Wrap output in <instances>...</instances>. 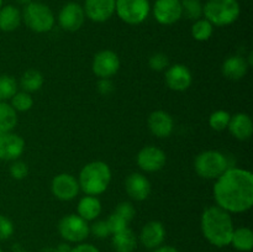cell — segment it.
I'll use <instances>...</instances> for the list:
<instances>
[{
  "mask_svg": "<svg viewBox=\"0 0 253 252\" xmlns=\"http://www.w3.org/2000/svg\"><path fill=\"white\" fill-rule=\"evenodd\" d=\"M212 192L217 207L230 214L247 211L253 205V174L247 169L230 167L217 178Z\"/></svg>",
  "mask_w": 253,
  "mask_h": 252,
  "instance_id": "1",
  "label": "cell"
},
{
  "mask_svg": "<svg viewBox=\"0 0 253 252\" xmlns=\"http://www.w3.org/2000/svg\"><path fill=\"white\" fill-rule=\"evenodd\" d=\"M202 232L205 239L216 247L229 246L234 232V222L230 212L217 205L208 207L200 220Z\"/></svg>",
  "mask_w": 253,
  "mask_h": 252,
  "instance_id": "2",
  "label": "cell"
},
{
  "mask_svg": "<svg viewBox=\"0 0 253 252\" xmlns=\"http://www.w3.org/2000/svg\"><path fill=\"white\" fill-rule=\"evenodd\" d=\"M111 182V169L103 161H93L82 168L78 183L85 195H100L108 189Z\"/></svg>",
  "mask_w": 253,
  "mask_h": 252,
  "instance_id": "3",
  "label": "cell"
},
{
  "mask_svg": "<svg viewBox=\"0 0 253 252\" xmlns=\"http://www.w3.org/2000/svg\"><path fill=\"white\" fill-rule=\"evenodd\" d=\"M240 4L237 0H208L203 5V15L212 26H227L239 19Z\"/></svg>",
  "mask_w": 253,
  "mask_h": 252,
  "instance_id": "4",
  "label": "cell"
},
{
  "mask_svg": "<svg viewBox=\"0 0 253 252\" xmlns=\"http://www.w3.org/2000/svg\"><path fill=\"white\" fill-rule=\"evenodd\" d=\"M21 17L25 25L37 34L51 31L56 22L53 11L49 9V6L39 1H31L25 5Z\"/></svg>",
  "mask_w": 253,
  "mask_h": 252,
  "instance_id": "5",
  "label": "cell"
},
{
  "mask_svg": "<svg viewBox=\"0 0 253 252\" xmlns=\"http://www.w3.org/2000/svg\"><path fill=\"white\" fill-rule=\"evenodd\" d=\"M229 168V158L219 151H204L194 161L195 172L204 179H217Z\"/></svg>",
  "mask_w": 253,
  "mask_h": 252,
  "instance_id": "6",
  "label": "cell"
},
{
  "mask_svg": "<svg viewBox=\"0 0 253 252\" xmlns=\"http://www.w3.org/2000/svg\"><path fill=\"white\" fill-rule=\"evenodd\" d=\"M58 231L62 239L71 244H81L90 234V227L86 220L78 214L66 215L58 224Z\"/></svg>",
  "mask_w": 253,
  "mask_h": 252,
  "instance_id": "7",
  "label": "cell"
},
{
  "mask_svg": "<svg viewBox=\"0 0 253 252\" xmlns=\"http://www.w3.org/2000/svg\"><path fill=\"white\" fill-rule=\"evenodd\" d=\"M151 11L148 0H116L115 12L128 25L142 24Z\"/></svg>",
  "mask_w": 253,
  "mask_h": 252,
  "instance_id": "8",
  "label": "cell"
},
{
  "mask_svg": "<svg viewBox=\"0 0 253 252\" xmlns=\"http://www.w3.org/2000/svg\"><path fill=\"white\" fill-rule=\"evenodd\" d=\"M91 69H93V73L99 77V79L111 78L120 69V59L114 51L104 49L94 56Z\"/></svg>",
  "mask_w": 253,
  "mask_h": 252,
  "instance_id": "9",
  "label": "cell"
},
{
  "mask_svg": "<svg viewBox=\"0 0 253 252\" xmlns=\"http://www.w3.org/2000/svg\"><path fill=\"white\" fill-rule=\"evenodd\" d=\"M79 183L74 175L69 173H61L52 179L51 192L57 199L62 202H69L78 195Z\"/></svg>",
  "mask_w": 253,
  "mask_h": 252,
  "instance_id": "10",
  "label": "cell"
},
{
  "mask_svg": "<svg viewBox=\"0 0 253 252\" xmlns=\"http://www.w3.org/2000/svg\"><path fill=\"white\" fill-rule=\"evenodd\" d=\"M137 166L142 170L148 173L157 172L165 167L167 156L162 148L157 146H146L137 153Z\"/></svg>",
  "mask_w": 253,
  "mask_h": 252,
  "instance_id": "11",
  "label": "cell"
},
{
  "mask_svg": "<svg viewBox=\"0 0 253 252\" xmlns=\"http://www.w3.org/2000/svg\"><path fill=\"white\" fill-rule=\"evenodd\" d=\"M85 21L84 9L77 2H68L58 14V24L63 30L69 32L78 31Z\"/></svg>",
  "mask_w": 253,
  "mask_h": 252,
  "instance_id": "12",
  "label": "cell"
},
{
  "mask_svg": "<svg viewBox=\"0 0 253 252\" xmlns=\"http://www.w3.org/2000/svg\"><path fill=\"white\" fill-rule=\"evenodd\" d=\"M153 16L161 25H173L182 17L180 0H156Z\"/></svg>",
  "mask_w": 253,
  "mask_h": 252,
  "instance_id": "13",
  "label": "cell"
},
{
  "mask_svg": "<svg viewBox=\"0 0 253 252\" xmlns=\"http://www.w3.org/2000/svg\"><path fill=\"white\" fill-rule=\"evenodd\" d=\"M116 0H85L84 12L94 22H105L115 14Z\"/></svg>",
  "mask_w": 253,
  "mask_h": 252,
  "instance_id": "14",
  "label": "cell"
},
{
  "mask_svg": "<svg viewBox=\"0 0 253 252\" xmlns=\"http://www.w3.org/2000/svg\"><path fill=\"white\" fill-rule=\"evenodd\" d=\"M166 83L174 91H184L192 85V72L184 64H173L166 71Z\"/></svg>",
  "mask_w": 253,
  "mask_h": 252,
  "instance_id": "15",
  "label": "cell"
},
{
  "mask_svg": "<svg viewBox=\"0 0 253 252\" xmlns=\"http://www.w3.org/2000/svg\"><path fill=\"white\" fill-rule=\"evenodd\" d=\"M25 151V141L14 132H5L0 137V160L16 161Z\"/></svg>",
  "mask_w": 253,
  "mask_h": 252,
  "instance_id": "16",
  "label": "cell"
},
{
  "mask_svg": "<svg viewBox=\"0 0 253 252\" xmlns=\"http://www.w3.org/2000/svg\"><path fill=\"white\" fill-rule=\"evenodd\" d=\"M125 189L128 197L136 202L146 200L151 194V183L142 173H131L125 180Z\"/></svg>",
  "mask_w": 253,
  "mask_h": 252,
  "instance_id": "17",
  "label": "cell"
},
{
  "mask_svg": "<svg viewBox=\"0 0 253 252\" xmlns=\"http://www.w3.org/2000/svg\"><path fill=\"white\" fill-rule=\"evenodd\" d=\"M165 225L161 221H156V220L147 222L140 232V242L146 249L155 250L157 247L162 246V244L165 242Z\"/></svg>",
  "mask_w": 253,
  "mask_h": 252,
  "instance_id": "18",
  "label": "cell"
},
{
  "mask_svg": "<svg viewBox=\"0 0 253 252\" xmlns=\"http://www.w3.org/2000/svg\"><path fill=\"white\" fill-rule=\"evenodd\" d=\"M148 128L155 136L165 138L170 136L174 128V121L168 113L163 110H156L150 114L147 120Z\"/></svg>",
  "mask_w": 253,
  "mask_h": 252,
  "instance_id": "19",
  "label": "cell"
},
{
  "mask_svg": "<svg viewBox=\"0 0 253 252\" xmlns=\"http://www.w3.org/2000/svg\"><path fill=\"white\" fill-rule=\"evenodd\" d=\"M227 128L235 138L240 141H246L251 138L253 133L252 119L247 114L237 113L231 116Z\"/></svg>",
  "mask_w": 253,
  "mask_h": 252,
  "instance_id": "20",
  "label": "cell"
},
{
  "mask_svg": "<svg viewBox=\"0 0 253 252\" xmlns=\"http://www.w3.org/2000/svg\"><path fill=\"white\" fill-rule=\"evenodd\" d=\"M249 62L242 56H230L222 64V74L227 79L239 81L247 74L249 71Z\"/></svg>",
  "mask_w": 253,
  "mask_h": 252,
  "instance_id": "21",
  "label": "cell"
},
{
  "mask_svg": "<svg viewBox=\"0 0 253 252\" xmlns=\"http://www.w3.org/2000/svg\"><path fill=\"white\" fill-rule=\"evenodd\" d=\"M77 211L81 217L86 221H93L101 214V203L94 195H85L82 198L77 207Z\"/></svg>",
  "mask_w": 253,
  "mask_h": 252,
  "instance_id": "22",
  "label": "cell"
},
{
  "mask_svg": "<svg viewBox=\"0 0 253 252\" xmlns=\"http://www.w3.org/2000/svg\"><path fill=\"white\" fill-rule=\"evenodd\" d=\"M111 244L116 252H133L137 246V237L130 227H126L116 234H113Z\"/></svg>",
  "mask_w": 253,
  "mask_h": 252,
  "instance_id": "23",
  "label": "cell"
},
{
  "mask_svg": "<svg viewBox=\"0 0 253 252\" xmlns=\"http://www.w3.org/2000/svg\"><path fill=\"white\" fill-rule=\"evenodd\" d=\"M21 21V12L14 5H6L0 9V30L1 31H15L20 26Z\"/></svg>",
  "mask_w": 253,
  "mask_h": 252,
  "instance_id": "24",
  "label": "cell"
},
{
  "mask_svg": "<svg viewBox=\"0 0 253 252\" xmlns=\"http://www.w3.org/2000/svg\"><path fill=\"white\" fill-rule=\"evenodd\" d=\"M230 245L242 252L251 251L253 247V232L250 227H239L232 232Z\"/></svg>",
  "mask_w": 253,
  "mask_h": 252,
  "instance_id": "25",
  "label": "cell"
},
{
  "mask_svg": "<svg viewBox=\"0 0 253 252\" xmlns=\"http://www.w3.org/2000/svg\"><path fill=\"white\" fill-rule=\"evenodd\" d=\"M17 125V111L5 101H0V130L11 132Z\"/></svg>",
  "mask_w": 253,
  "mask_h": 252,
  "instance_id": "26",
  "label": "cell"
},
{
  "mask_svg": "<svg viewBox=\"0 0 253 252\" xmlns=\"http://www.w3.org/2000/svg\"><path fill=\"white\" fill-rule=\"evenodd\" d=\"M42 85H43V76L41 72L36 71V69L26 71L20 79V86L26 93H34V91L40 90Z\"/></svg>",
  "mask_w": 253,
  "mask_h": 252,
  "instance_id": "27",
  "label": "cell"
},
{
  "mask_svg": "<svg viewBox=\"0 0 253 252\" xmlns=\"http://www.w3.org/2000/svg\"><path fill=\"white\" fill-rule=\"evenodd\" d=\"M214 34V26L207 19H199L193 24L192 36L197 41H208Z\"/></svg>",
  "mask_w": 253,
  "mask_h": 252,
  "instance_id": "28",
  "label": "cell"
},
{
  "mask_svg": "<svg viewBox=\"0 0 253 252\" xmlns=\"http://www.w3.org/2000/svg\"><path fill=\"white\" fill-rule=\"evenodd\" d=\"M180 5H182V16L194 21L202 19L203 4L200 0H180Z\"/></svg>",
  "mask_w": 253,
  "mask_h": 252,
  "instance_id": "29",
  "label": "cell"
},
{
  "mask_svg": "<svg viewBox=\"0 0 253 252\" xmlns=\"http://www.w3.org/2000/svg\"><path fill=\"white\" fill-rule=\"evenodd\" d=\"M17 93V82L14 77L2 74L0 76V101L11 99Z\"/></svg>",
  "mask_w": 253,
  "mask_h": 252,
  "instance_id": "30",
  "label": "cell"
},
{
  "mask_svg": "<svg viewBox=\"0 0 253 252\" xmlns=\"http://www.w3.org/2000/svg\"><path fill=\"white\" fill-rule=\"evenodd\" d=\"M11 106L20 113L29 111L34 106V99L30 93H26L24 90L17 91L11 98Z\"/></svg>",
  "mask_w": 253,
  "mask_h": 252,
  "instance_id": "31",
  "label": "cell"
},
{
  "mask_svg": "<svg viewBox=\"0 0 253 252\" xmlns=\"http://www.w3.org/2000/svg\"><path fill=\"white\" fill-rule=\"evenodd\" d=\"M230 119H231V115H230L227 111L216 110V111H214L211 115H210L209 125L212 130L224 131V130H226L227 126H229Z\"/></svg>",
  "mask_w": 253,
  "mask_h": 252,
  "instance_id": "32",
  "label": "cell"
},
{
  "mask_svg": "<svg viewBox=\"0 0 253 252\" xmlns=\"http://www.w3.org/2000/svg\"><path fill=\"white\" fill-rule=\"evenodd\" d=\"M106 222H108V226L109 229H110L111 235L126 229V227H128V224H130V222L126 221V220L124 219L121 215H119L116 211H114L113 214L106 219Z\"/></svg>",
  "mask_w": 253,
  "mask_h": 252,
  "instance_id": "33",
  "label": "cell"
},
{
  "mask_svg": "<svg viewBox=\"0 0 253 252\" xmlns=\"http://www.w3.org/2000/svg\"><path fill=\"white\" fill-rule=\"evenodd\" d=\"M148 66L153 71H165L169 66V61H168V57L165 53H155L150 57L148 59Z\"/></svg>",
  "mask_w": 253,
  "mask_h": 252,
  "instance_id": "34",
  "label": "cell"
},
{
  "mask_svg": "<svg viewBox=\"0 0 253 252\" xmlns=\"http://www.w3.org/2000/svg\"><path fill=\"white\" fill-rule=\"evenodd\" d=\"M9 170L10 174H11V177L14 178V179L21 180L24 179V178H26L27 174H29V166L25 162H22V161L16 160L12 161Z\"/></svg>",
  "mask_w": 253,
  "mask_h": 252,
  "instance_id": "35",
  "label": "cell"
},
{
  "mask_svg": "<svg viewBox=\"0 0 253 252\" xmlns=\"http://www.w3.org/2000/svg\"><path fill=\"white\" fill-rule=\"evenodd\" d=\"M89 227H90L91 234H93L94 236L99 237V239H105V237L110 236L111 235L106 220H98V221L93 222Z\"/></svg>",
  "mask_w": 253,
  "mask_h": 252,
  "instance_id": "36",
  "label": "cell"
},
{
  "mask_svg": "<svg viewBox=\"0 0 253 252\" xmlns=\"http://www.w3.org/2000/svg\"><path fill=\"white\" fill-rule=\"evenodd\" d=\"M14 234V224L9 217L0 215V241L10 239Z\"/></svg>",
  "mask_w": 253,
  "mask_h": 252,
  "instance_id": "37",
  "label": "cell"
},
{
  "mask_svg": "<svg viewBox=\"0 0 253 252\" xmlns=\"http://www.w3.org/2000/svg\"><path fill=\"white\" fill-rule=\"evenodd\" d=\"M115 211L118 212L119 215H121L127 222H131V220H132L136 215L135 208H133V205L128 202L120 203V204L116 207Z\"/></svg>",
  "mask_w": 253,
  "mask_h": 252,
  "instance_id": "38",
  "label": "cell"
},
{
  "mask_svg": "<svg viewBox=\"0 0 253 252\" xmlns=\"http://www.w3.org/2000/svg\"><path fill=\"white\" fill-rule=\"evenodd\" d=\"M98 90L103 95H109L114 91V84L110 78H101L98 82Z\"/></svg>",
  "mask_w": 253,
  "mask_h": 252,
  "instance_id": "39",
  "label": "cell"
},
{
  "mask_svg": "<svg viewBox=\"0 0 253 252\" xmlns=\"http://www.w3.org/2000/svg\"><path fill=\"white\" fill-rule=\"evenodd\" d=\"M69 252H100V251H99L94 245L83 244V242H81V244L77 245L76 247H72Z\"/></svg>",
  "mask_w": 253,
  "mask_h": 252,
  "instance_id": "40",
  "label": "cell"
},
{
  "mask_svg": "<svg viewBox=\"0 0 253 252\" xmlns=\"http://www.w3.org/2000/svg\"><path fill=\"white\" fill-rule=\"evenodd\" d=\"M153 252H179L177 249L172 246H160L153 250Z\"/></svg>",
  "mask_w": 253,
  "mask_h": 252,
  "instance_id": "41",
  "label": "cell"
},
{
  "mask_svg": "<svg viewBox=\"0 0 253 252\" xmlns=\"http://www.w3.org/2000/svg\"><path fill=\"white\" fill-rule=\"evenodd\" d=\"M72 247L69 246L67 242H63V244H59L58 246H57V250H58V252H69L71 251Z\"/></svg>",
  "mask_w": 253,
  "mask_h": 252,
  "instance_id": "42",
  "label": "cell"
},
{
  "mask_svg": "<svg viewBox=\"0 0 253 252\" xmlns=\"http://www.w3.org/2000/svg\"><path fill=\"white\" fill-rule=\"evenodd\" d=\"M42 252H58L57 247H47V249L42 250Z\"/></svg>",
  "mask_w": 253,
  "mask_h": 252,
  "instance_id": "43",
  "label": "cell"
},
{
  "mask_svg": "<svg viewBox=\"0 0 253 252\" xmlns=\"http://www.w3.org/2000/svg\"><path fill=\"white\" fill-rule=\"evenodd\" d=\"M17 2H19V4H22V5H27V4H30V2L32 1V0H16Z\"/></svg>",
  "mask_w": 253,
  "mask_h": 252,
  "instance_id": "44",
  "label": "cell"
},
{
  "mask_svg": "<svg viewBox=\"0 0 253 252\" xmlns=\"http://www.w3.org/2000/svg\"><path fill=\"white\" fill-rule=\"evenodd\" d=\"M15 252H27V251H24V250H17V251H15Z\"/></svg>",
  "mask_w": 253,
  "mask_h": 252,
  "instance_id": "45",
  "label": "cell"
},
{
  "mask_svg": "<svg viewBox=\"0 0 253 252\" xmlns=\"http://www.w3.org/2000/svg\"><path fill=\"white\" fill-rule=\"evenodd\" d=\"M4 133H5V132H2V131H1V130H0V137H1V136H2V135H4Z\"/></svg>",
  "mask_w": 253,
  "mask_h": 252,
  "instance_id": "46",
  "label": "cell"
},
{
  "mask_svg": "<svg viewBox=\"0 0 253 252\" xmlns=\"http://www.w3.org/2000/svg\"><path fill=\"white\" fill-rule=\"evenodd\" d=\"M2 7V0H0V9Z\"/></svg>",
  "mask_w": 253,
  "mask_h": 252,
  "instance_id": "47",
  "label": "cell"
},
{
  "mask_svg": "<svg viewBox=\"0 0 253 252\" xmlns=\"http://www.w3.org/2000/svg\"><path fill=\"white\" fill-rule=\"evenodd\" d=\"M0 252H4V251H2V250H1V249H0Z\"/></svg>",
  "mask_w": 253,
  "mask_h": 252,
  "instance_id": "48",
  "label": "cell"
}]
</instances>
